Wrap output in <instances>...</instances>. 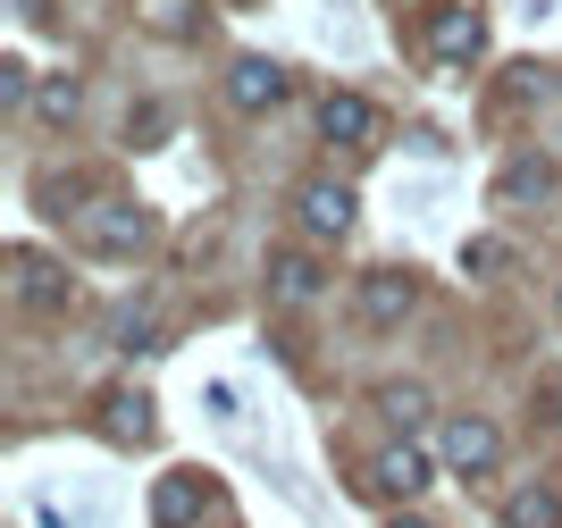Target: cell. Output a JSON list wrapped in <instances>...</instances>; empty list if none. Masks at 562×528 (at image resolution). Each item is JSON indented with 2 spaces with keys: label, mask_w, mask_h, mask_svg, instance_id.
Here are the masks:
<instances>
[{
  "label": "cell",
  "mask_w": 562,
  "mask_h": 528,
  "mask_svg": "<svg viewBox=\"0 0 562 528\" xmlns=\"http://www.w3.org/2000/svg\"><path fill=\"white\" fill-rule=\"evenodd\" d=\"M303 227L311 235H345L352 227V193H345V184H328V177L303 184Z\"/></svg>",
  "instance_id": "9c48e42d"
},
{
  "label": "cell",
  "mask_w": 562,
  "mask_h": 528,
  "mask_svg": "<svg viewBox=\"0 0 562 528\" xmlns=\"http://www.w3.org/2000/svg\"><path fill=\"white\" fill-rule=\"evenodd\" d=\"M546 193H554V168L546 160H513L504 168V202H546Z\"/></svg>",
  "instance_id": "4fadbf2b"
},
{
  "label": "cell",
  "mask_w": 562,
  "mask_h": 528,
  "mask_svg": "<svg viewBox=\"0 0 562 528\" xmlns=\"http://www.w3.org/2000/svg\"><path fill=\"white\" fill-rule=\"evenodd\" d=\"M319 135H328V143H352V151H361V143L378 135V110L361 101V92H328V101H319Z\"/></svg>",
  "instance_id": "8992f818"
},
{
  "label": "cell",
  "mask_w": 562,
  "mask_h": 528,
  "mask_svg": "<svg viewBox=\"0 0 562 528\" xmlns=\"http://www.w3.org/2000/svg\"><path fill=\"white\" fill-rule=\"evenodd\" d=\"M18 294L34 302V311H59V302H68V277L50 269L43 252H18Z\"/></svg>",
  "instance_id": "8fae6325"
},
{
  "label": "cell",
  "mask_w": 562,
  "mask_h": 528,
  "mask_svg": "<svg viewBox=\"0 0 562 528\" xmlns=\"http://www.w3.org/2000/svg\"><path fill=\"white\" fill-rule=\"evenodd\" d=\"M25 92H34V76H25V59H9L0 68V101H25Z\"/></svg>",
  "instance_id": "d6986e66"
},
{
  "label": "cell",
  "mask_w": 562,
  "mask_h": 528,
  "mask_svg": "<svg viewBox=\"0 0 562 528\" xmlns=\"http://www.w3.org/2000/svg\"><path fill=\"white\" fill-rule=\"evenodd\" d=\"M504 528H562V495H546V486L504 495Z\"/></svg>",
  "instance_id": "7c38bea8"
},
{
  "label": "cell",
  "mask_w": 562,
  "mask_h": 528,
  "mask_svg": "<svg viewBox=\"0 0 562 528\" xmlns=\"http://www.w3.org/2000/svg\"><path fill=\"white\" fill-rule=\"evenodd\" d=\"M462 269H470V277L513 269V244H495V235H470V244H462Z\"/></svg>",
  "instance_id": "9a60e30c"
},
{
  "label": "cell",
  "mask_w": 562,
  "mask_h": 528,
  "mask_svg": "<svg viewBox=\"0 0 562 528\" xmlns=\"http://www.w3.org/2000/svg\"><path fill=\"white\" fill-rule=\"evenodd\" d=\"M110 437H151V403H143V394H110Z\"/></svg>",
  "instance_id": "5bb4252c"
},
{
  "label": "cell",
  "mask_w": 562,
  "mask_h": 528,
  "mask_svg": "<svg viewBox=\"0 0 562 528\" xmlns=\"http://www.w3.org/2000/svg\"><path fill=\"white\" fill-rule=\"evenodd\" d=\"M495 453H504V437H495L479 412L446 419V461H453V470H470V479H479V470H495Z\"/></svg>",
  "instance_id": "7a4b0ae2"
},
{
  "label": "cell",
  "mask_w": 562,
  "mask_h": 528,
  "mask_svg": "<svg viewBox=\"0 0 562 528\" xmlns=\"http://www.w3.org/2000/svg\"><path fill=\"white\" fill-rule=\"evenodd\" d=\"M85 244H93V252H110V260H126L143 244V218L135 210H117V202H101L93 218H85Z\"/></svg>",
  "instance_id": "52a82bcc"
},
{
  "label": "cell",
  "mask_w": 562,
  "mask_h": 528,
  "mask_svg": "<svg viewBox=\"0 0 562 528\" xmlns=\"http://www.w3.org/2000/svg\"><path fill=\"white\" fill-rule=\"evenodd\" d=\"M361 319L370 327H403L412 319V277H361Z\"/></svg>",
  "instance_id": "ba28073f"
},
{
  "label": "cell",
  "mask_w": 562,
  "mask_h": 528,
  "mask_svg": "<svg viewBox=\"0 0 562 528\" xmlns=\"http://www.w3.org/2000/svg\"><path fill=\"white\" fill-rule=\"evenodd\" d=\"M395 528H428V520H395Z\"/></svg>",
  "instance_id": "ffe728a7"
},
{
  "label": "cell",
  "mask_w": 562,
  "mask_h": 528,
  "mask_svg": "<svg viewBox=\"0 0 562 528\" xmlns=\"http://www.w3.org/2000/svg\"><path fill=\"white\" fill-rule=\"evenodd\" d=\"M428 50H437L446 68L479 59V50H487V18H479V9H437V18H428Z\"/></svg>",
  "instance_id": "6da1fadb"
},
{
  "label": "cell",
  "mask_w": 562,
  "mask_h": 528,
  "mask_svg": "<svg viewBox=\"0 0 562 528\" xmlns=\"http://www.w3.org/2000/svg\"><path fill=\"white\" fill-rule=\"evenodd\" d=\"M227 101H235V110H278V101H285V68H278V59H235Z\"/></svg>",
  "instance_id": "5b68a950"
},
{
  "label": "cell",
  "mask_w": 562,
  "mask_h": 528,
  "mask_svg": "<svg viewBox=\"0 0 562 528\" xmlns=\"http://www.w3.org/2000/svg\"><path fill=\"white\" fill-rule=\"evenodd\" d=\"M202 504H211V486L193 479V470H168V479L151 486V520H160V528H193Z\"/></svg>",
  "instance_id": "277c9868"
},
{
  "label": "cell",
  "mask_w": 562,
  "mask_h": 528,
  "mask_svg": "<svg viewBox=\"0 0 562 528\" xmlns=\"http://www.w3.org/2000/svg\"><path fill=\"white\" fill-rule=\"evenodd\" d=\"M386 412L412 428V419H428V394H420V386H386Z\"/></svg>",
  "instance_id": "ac0fdd59"
},
{
  "label": "cell",
  "mask_w": 562,
  "mask_h": 528,
  "mask_svg": "<svg viewBox=\"0 0 562 528\" xmlns=\"http://www.w3.org/2000/svg\"><path fill=\"white\" fill-rule=\"evenodd\" d=\"M428 479H437V470H428V453H420V445H386V453L370 461V486H378V495H403V504H412V495H420Z\"/></svg>",
  "instance_id": "3957f363"
},
{
  "label": "cell",
  "mask_w": 562,
  "mask_h": 528,
  "mask_svg": "<svg viewBox=\"0 0 562 528\" xmlns=\"http://www.w3.org/2000/svg\"><path fill=\"white\" fill-rule=\"evenodd\" d=\"M34 110H43V117H76V85H68V76H50V85L34 92Z\"/></svg>",
  "instance_id": "e0dca14e"
},
{
  "label": "cell",
  "mask_w": 562,
  "mask_h": 528,
  "mask_svg": "<svg viewBox=\"0 0 562 528\" xmlns=\"http://www.w3.org/2000/svg\"><path fill=\"white\" fill-rule=\"evenodd\" d=\"M117 345L126 352H160V327L143 319V311H126V319H117Z\"/></svg>",
  "instance_id": "2e32d148"
},
{
  "label": "cell",
  "mask_w": 562,
  "mask_h": 528,
  "mask_svg": "<svg viewBox=\"0 0 562 528\" xmlns=\"http://www.w3.org/2000/svg\"><path fill=\"white\" fill-rule=\"evenodd\" d=\"M269 294L278 302H319V260L311 252H278L269 260Z\"/></svg>",
  "instance_id": "30bf717a"
}]
</instances>
